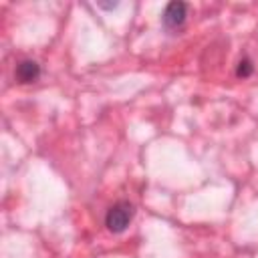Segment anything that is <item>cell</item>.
I'll use <instances>...</instances> for the list:
<instances>
[{"instance_id": "obj_1", "label": "cell", "mask_w": 258, "mask_h": 258, "mask_svg": "<svg viewBox=\"0 0 258 258\" xmlns=\"http://www.w3.org/2000/svg\"><path fill=\"white\" fill-rule=\"evenodd\" d=\"M133 216H135V208H133L131 202H127V200L115 202V204L107 210V214H105V226H107L109 232L121 234V232H125V230L129 228Z\"/></svg>"}, {"instance_id": "obj_2", "label": "cell", "mask_w": 258, "mask_h": 258, "mask_svg": "<svg viewBox=\"0 0 258 258\" xmlns=\"http://www.w3.org/2000/svg\"><path fill=\"white\" fill-rule=\"evenodd\" d=\"M185 16H187V4L185 2H169L163 10V24L167 28H179L183 22H185Z\"/></svg>"}, {"instance_id": "obj_3", "label": "cell", "mask_w": 258, "mask_h": 258, "mask_svg": "<svg viewBox=\"0 0 258 258\" xmlns=\"http://www.w3.org/2000/svg\"><path fill=\"white\" fill-rule=\"evenodd\" d=\"M14 77L18 79V83H34L38 77H40V67L36 60H30V58H24L16 64V71H14Z\"/></svg>"}, {"instance_id": "obj_4", "label": "cell", "mask_w": 258, "mask_h": 258, "mask_svg": "<svg viewBox=\"0 0 258 258\" xmlns=\"http://www.w3.org/2000/svg\"><path fill=\"white\" fill-rule=\"evenodd\" d=\"M252 71H254V64H252V60H250V58L240 60V62H238V67H236V75H238V77H242V79L250 77V75H252Z\"/></svg>"}]
</instances>
